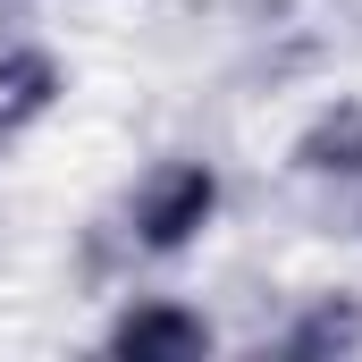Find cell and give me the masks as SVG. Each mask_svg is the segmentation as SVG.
Listing matches in <instances>:
<instances>
[{
    "instance_id": "obj_1",
    "label": "cell",
    "mask_w": 362,
    "mask_h": 362,
    "mask_svg": "<svg viewBox=\"0 0 362 362\" xmlns=\"http://www.w3.org/2000/svg\"><path fill=\"white\" fill-rule=\"evenodd\" d=\"M219 202H228L219 169L194 160V152H177V160H160L152 177L127 194V236H135V253L177 262V253H194V245L219 228Z\"/></svg>"
},
{
    "instance_id": "obj_2",
    "label": "cell",
    "mask_w": 362,
    "mask_h": 362,
    "mask_svg": "<svg viewBox=\"0 0 362 362\" xmlns=\"http://www.w3.org/2000/svg\"><path fill=\"white\" fill-rule=\"evenodd\" d=\"M211 346H219V329L185 295H135L101 329V354H118V362H202Z\"/></svg>"
},
{
    "instance_id": "obj_3",
    "label": "cell",
    "mask_w": 362,
    "mask_h": 362,
    "mask_svg": "<svg viewBox=\"0 0 362 362\" xmlns=\"http://www.w3.org/2000/svg\"><path fill=\"white\" fill-rule=\"evenodd\" d=\"M59 93H68L59 51H42V42H0V144L34 135V127L59 110Z\"/></svg>"
},
{
    "instance_id": "obj_4",
    "label": "cell",
    "mask_w": 362,
    "mask_h": 362,
    "mask_svg": "<svg viewBox=\"0 0 362 362\" xmlns=\"http://www.w3.org/2000/svg\"><path fill=\"white\" fill-rule=\"evenodd\" d=\"M286 160H295V177H320V185H362V101H354V93H337L329 110H312Z\"/></svg>"
},
{
    "instance_id": "obj_5",
    "label": "cell",
    "mask_w": 362,
    "mask_h": 362,
    "mask_svg": "<svg viewBox=\"0 0 362 362\" xmlns=\"http://www.w3.org/2000/svg\"><path fill=\"white\" fill-rule=\"evenodd\" d=\"M286 362H346L362 354V295H303V312L278 337Z\"/></svg>"
}]
</instances>
